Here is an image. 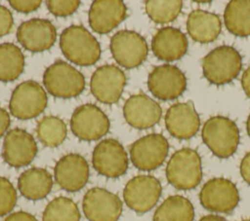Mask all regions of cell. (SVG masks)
Segmentation results:
<instances>
[{
  "mask_svg": "<svg viewBox=\"0 0 250 221\" xmlns=\"http://www.w3.org/2000/svg\"><path fill=\"white\" fill-rule=\"evenodd\" d=\"M60 47L69 61L80 66L93 65L101 56L98 40L81 25L65 28L60 37Z\"/></svg>",
  "mask_w": 250,
  "mask_h": 221,
  "instance_id": "6da1fadb",
  "label": "cell"
},
{
  "mask_svg": "<svg viewBox=\"0 0 250 221\" xmlns=\"http://www.w3.org/2000/svg\"><path fill=\"white\" fill-rule=\"evenodd\" d=\"M150 92L161 100L176 99L187 89V78L184 72L175 65L163 64L153 68L147 78Z\"/></svg>",
  "mask_w": 250,
  "mask_h": 221,
  "instance_id": "7c38bea8",
  "label": "cell"
},
{
  "mask_svg": "<svg viewBox=\"0 0 250 221\" xmlns=\"http://www.w3.org/2000/svg\"><path fill=\"white\" fill-rule=\"evenodd\" d=\"M169 151L167 139L159 133H150L135 141L130 148L133 165L141 170H153L160 166Z\"/></svg>",
  "mask_w": 250,
  "mask_h": 221,
  "instance_id": "30bf717a",
  "label": "cell"
},
{
  "mask_svg": "<svg viewBox=\"0 0 250 221\" xmlns=\"http://www.w3.org/2000/svg\"><path fill=\"white\" fill-rule=\"evenodd\" d=\"M24 56L12 43L0 44V81L12 82L23 71Z\"/></svg>",
  "mask_w": 250,
  "mask_h": 221,
  "instance_id": "4316f807",
  "label": "cell"
},
{
  "mask_svg": "<svg viewBox=\"0 0 250 221\" xmlns=\"http://www.w3.org/2000/svg\"><path fill=\"white\" fill-rule=\"evenodd\" d=\"M242 67L240 54L231 46L223 45L207 54L202 60L204 77L214 85L230 83Z\"/></svg>",
  "mask_w": 250,
  "mask_h": 221,
  "instance_id": "3957f363",
  "label": "cell"
},
{
  "mask_svg": "<svg viewBox=\"0 0 250 221\" xmlns=\"http://www.w3.org/2000/svg\"><path fill=\"white\" fill-rule=\"evenodd\" d=\"M83 212L89 221H117L122 213V202L117 195L95 187L83 198Z\"/></svg>",
  "mask_w": 250,
  "mask_h": 221,
  "instance_id": "5bb4252c",
  "label": "cell"
},
{
  "mask_svg": "<svg viewBox=\"0 0 250 221\" xmlns=\"http://www.w3.org/2000/svg\"><path fill=\"white\" fill-rule=\"evenodd\" d=\"M187 29L194 41L210 43L216 40L221 32V19L214 13L193 10L188 17Z\"/></svg>",
  "mask_w": 250,
  "mask_h": 221,
  "instance_id": "603a6c76",
  "label": "cell"
},
{
  "mask_svg": "<svg viewBox=\"0 0 250 221\" xmlns=\"http://www.w3.org/2000/svg\"><path fill=\"white\" fill-rule=\"evenodd\" d=\"M73 134L81 140H97L109 129L107 116L94 104H84L73 112L70 119Z\"/></svg>",
  "mask_w": 250,
  "mask_h": 221,
  "instance_id": "8fae6325",
  "label": "cell"
},
{
  "mask_svg": "<svg viewBox=\"0 0 250 221\" xmlns=\"http://www.w3.org/2000/svg\"><path fill=\"white\" fill-rule=\"evenodd\" d=\"M18 187L21 194L27 200H41L51 192L53 187L52 175L45 168H28L19 177Z\"/></svg>",
  "mask_w": 250,
  "mask_h": 221,
  "instance_id": "cb8c5ba5",
  "label": "cell"
},
{
  "mask_svg": "<svg viewBox=\"0 0 250 221\" xmlns=\"http://www.w3.org/2000/svg\"><path fill=\"white\" fill-rule=\"evenodd\" d=\"M66 126L62 119L56 116H46L37 125V136L48 147L61 145L66 137Z\"/></svg>",
  "mask_w": 250,
  "mask_h": 221,
  "instance_id": "83f0119b",
  "label": "cell"
},
{
  "mask_svg": "<svg viewBox=\"0 0 250 221\" xmlns=\"http://www.w3.org/2000/svg\"><path fill=\"white\" fill-rule=\"evenodd\" d=\"M13 27V16L9 9L0 5V37L8 34Z\"/></svg>",
  "mask_w": 250,
  "mask_h": 221,
  "instance_id": "836d02e7",
  "label": "cell"
},
{
  "mask_svg": "<svg viewBox=\"0 0 250 221\" xmlns=\"http://www.w3.org/2000/svg\"><path fill=\"white\" fill-rule=\"evenodd\" d=\"M246 129H247V133H248V135L250 136V114H249V116H248V118H247Z\"/></svg>",
  "mask_w": 250,
  "mask_h": 221,
  "instance_id": "ab89813d",
  "label": "cell"
},
{
  "mask_svg": "<svg viewBox=\"0 0 250 221\" xmlns=\"http://www.w3.org/2000/svg\"><path fill=\"white\" fill-rule=\"evenodd\" d=\"M240 174L244 181L250 185V152H248L240 163Z\"/></svg>",
  "mask_w": 250,
  "mask_h": 221,
  "instance_id": "e575fe53",
  "label": "cell"
},
{
  "mask_svg": "<svg viewBox=\"0 0 250 221\" xmlns=\"http://www.w3.org/2000/svg\"><path fill=\"white\" fill-rule=\"evenodd\" d=\"M241 86L245 93L250 97V67L247 68L241 77Z\"/></svg>",
  "mask_w": 250,
  "mask_h": 221,
  "instance_id": "74e56055",
  "label": "cell"
},
{
  "mask_svg": "<svg viewBox=\"0 0 250 221\" xmlns=\"http://www.w3.org/2000/svg\"><path fill=\"white\" fill-rule=\"evenodd\" d=\"M17 203V192L13 184L5 177L0 176V216L12 211Z\"/></svg>",
  "mask_w": 250,
  "mask_h": 221,
  "instance_id": "4dcf8cb0",
  "label": "cell"
},
{
  "mask_svg": "<svg viewBox=\"0 0 250 221\" xmlns=\"http://www.w3.org/2000/svg\"><path fill=\"white\" fill-rule=\"evenodd\" d=\"M10 126V116L8 112L0 107V138L6 132Z\"/></svg>",
  "mask_w": 250,
  "mask_h": 221,
  "instance_id": "8d00e7d4",
  "label": "cell"
},
{
  "mask_svg": "<svg viewBox=\"0 0 250 221\" xmlns=\"http://www.w3.org/2000/svg\"><path fill=\"white\" fill-rule=\"evenodd\" d=\"M241 221H250V219H244V220H241Z\"/></svg>",
  "mask_w": 250,
  "mask_h": 221,
  "instance_id": "60d3db41",
  "label": "cell"
},
{
  "mask_svg": "<svg viewBox=\"0 0 250 221\" xmlns=\"http://www.w3.org/2000/svg\"><path fill=\"white\" fill-rule=\"evenodd\" d=\"M43 83L46 90L59 98L75 97L85 88L82 73L62 60L54 62L45 70Z\"/></svg>",
  "mask_w": 250,
  "mask_h": 221,
  "instance_id": "5b68a950",
  "label": "cell"
},
{
  "mask_svg": "<svg viewBox=\"0 0 250 221\" xmlns=\"http://www.w3.org/2000/svg\"><path fill=\"white\" fill-rule=\"evenodd\" d=\"M49 11L57 17H66L73 14L80 5L78 0H48L46 2Z\"/></svg>",
  "mask_w": 250,
  "mask_h": 221,
  "instance_id": "1f68e13d",
  "label": "cell"
},
{
  "mask_svg": "<svg viewBox=\"0 0 250 221\" xmlns=\"http://www.w3.org/2000/svg\"><path fill=\"white\" fill-rule=\"evenodd\" d=\"M125 85L126 76L124 72L112 64L97 68L90 82L93 95L99 101L106 104H112L119 100Z\"/></svg>",
  "mask_w": 250,
  "mask_h": 221,
  "instance_id": "9a60e30c",
  "label": "cell"
},
{
  "mask_svg": "<svg viewBox=\"0 0 250 221\" xmlns=\"http://www.w3.org/2000/svg\"><path fill=\"white\" fill-rule=\"evenodd\" d=\"M42 219L43 221H80V212L71 199L58 197L47 204Z\"/></svg>",
  "mask_w": 250,
  "mask_h": 221,
  "instance_id": "f1b7e54d",
  "label": "cell"
},
{
  "mask_svg": "<svg viewBox=\"0 0 250 221\" xmlns=\"http://www.w3.org/2000/svg\"><path fill=\"white\" fill-rule=\"evenodd\" d=\"M168 182L179 190L195 188L202 178L201 159L198 153L190 148L176 151L166 166Z\"/></svg>",
  "mask_w": 250,
  "mask_h": 221,
  "instance_id": "277c9868",
  "label": "cell"
},
{
  "mask_svg": "<svg viewBox=\"0 0 250 221\" xmlns=\"http://www.w3.org/2000/svg\"><path fill=\"white\" fill-rule=\"evenodd\" d=\"M161 184L152 175H138L126 184L123 198L126 204L138 213L150 210L161 196Z\"/></svg>",
  "mask_w": 250,
  "mask_h": 221,
  "instance_id": "9c48e42d",
  "label": "cell"
},
{
  "mask_svg": "<svg viewBox=\"0 0 250 221\" xmlns=\"http://www.w3.org/2000/svg\"><path fill=\"white\" fill-rule=\"evenodd\" d=\"M37 153L33 136L22 129H13L5 136L2 156L11 166L21 167L32 162Z\"/></svg>",
  "mask_w": 250,
  "mask_h": 221,
  "instance_id": "e0dca14e",
  "label": "cell"
},
{
  "mask_svg": "<svg viewBox=\"0 0 250 221\" xmlns=\"http://www.w3.org/2000/svg\"><path fill=\"white\" fill-rule=\"evenodd\" d=\"M94 168L105 177L116 178L123 175L128 168V156L117 140L108 138L101 141L92 156Z\"/></svg>",
  "mask_w": 250,
  "mask_h": 221,
  "instance_id": "4fadbf2b",
  "label": "cell"
},
{
  "mask_svg": "<svg viewBox=\"0 0 250 221\" xmlns=\"http://www.w3.org/2000/svg\"><path fill=\"white\" fill-rule=\"evenodd\" d=\"M200 203L213 212L229 213L239 203L236 186L230 180L216 177L208 180L199 193Z\"/></svg>",
  "mask_w": 250,
  "mask_h": 221,
  "instance_id": "ba28073f",
  "label": "cell"
},
{
  "mask_svg": "<svg viewBox=\"0 0 250 221\" xmlns=\"http://www.w3.org/2000/svg\"><path fill=\"white\" fill-rule=\"evenodd\" d=\"M165 125L169 133L179 139H188L199 129V116L191 101L173 104L166 112Z\"/></svg>",
  "mask_w": 250,
  "mask_h": 221,
  "instance_id": "ffe728a7",
  "label": "cell"
},
{
  "mask_svg": "<svg viewBox=\"0 0 250 221\" xmlns=\"http://www.w3.org/2000/svg\"><path fill=\"white\" fill-rule=\"evenodd\" d=\"M194 209L187 198L174 195L168 197L157 207L153 221H193Z\"/></svg>",
  "mask_w": 250,
  "mask_h": 221,
  "instance_id": "484cf974",
  "label": "cell"
},
{
  "mask_svg": "<svg viewBox=\"0 0 250 221\" xmlns=\"http://www.w3.org/2000/svg\"><path fill=\"white\" fill-rule=\"evenodd\" d=\"M181 0H148L146 1V12L156 23H166L174 20L182 11Z\"/></svg>",
  "mask_w": 250,
  "mask_h": 221,
  "instance_id": "f546056e",
  "label": "cell"
},
{
  "mask_svg": "<svg viewBox=\"0 0 250 221\" xmlns=\"http://www.w3.org/2000/svg\"><path fill=\"white\" fill-rule=\"evenodd\" d=\"M17 38L25 50L32 53H41L49 50L54 45L57 31L50 20L31 18L23 21L19 26Z\"/></svg>",
  "mask_w": 250,
  "mask_h": 221,
  "instance_id": "2e32d148",
  "label": "cell"
},
{
  "mask_svg": "<svg viewBox=\"0 0 250 221\" xmlns=\"http://www.w3.org/2000/svg\"><path fill=\"white\" fill-rule=\"evenodd\" d=\"M202 140L217 157L229 158L236 151L239 130L235 123L224 116L209 118L203 125Z\"/></svg>",
  "mask_w": 250,
  "mask_h": 221,
  "instance_id": "7a4b0ae2",
  "label": "cell"
},
{
  "mask_svg": "<svg viewBox=\"0 0 250 221\" xmlns=\"http://www.w3.org/2000/svg\"><path fill=\"white\" fill-rule=\"evenodd\" d=\"M109 48L115 61L122 67L131 69L141 65L147 55L145 38L133 30H120L110 39Z\"/></svg>",
  "mask_w": 250,
  "mask_h": 221,
  "instance_id": "8992f818",
  "label": "cell"
},
{
  "mask_svg": "<svg viewBox=\"0 0 250 221\" xmlns=\"http://www.w3.org/2000/svg\"><path fill=\"white\" fill-rule=\"evenodd\" d=\"M47 106V94L43 87L34 81H24L14 90L9 108L12 115L21 120L32 119Z\"/></svg>",
  "mask_w": 250,
  "mask_h": 221,
  "instance_id": "52a82bcc",
  "label": "cell"
},
{
  "mask_svg": "<svg viewBox=\"0 0 250 221\" xmlns=\"http://www.w3.org/2000/svg\"><path fill=\"white\" fill-rule=\"evenodd\" d=\"M54 173L56 182L62 189L77 192L88 182L89 165L81 155L70 153L57 162Z\"/></svg>",
  "mask_w": 250,
  "mask_h": 221,
  "instance_id": "ac0fdd59",
  "label": "cell"
},
{
  "mask_svg": "<svg viewBox=\"0 0 250 221\" xmlns=\"http://www.w3.org/2000/svg\"><path fill=\"white\" fill-rule=\"evenodd\" d=\"M198 221H227L224 217L216 214H209L201 217Z\"/></svg>",
  "mask_w": 250,
  "mask_h": 221,
  "instance_id": "f35d334b",
  "label": "cell"
},
{
  "mask_svg": "<svg viewBox=\"0 0 250 221\" xmlns=\"http://www.w3.org/2000/svg\"><path fill=\"white\" fill-rule=\"evenodd\" d=\"M224 20L228 30L235 36H250V0H232L228 3Z\"/></svg>",
  "mask_w": 250,
  "mask_h": 221,
  "instance_id": "d4e9b609",
  "label": "cell"
},
{
  "mask_svg": "<svg viewBox=\"0 0 250 221\" xmlns=\"http://www.w3.org/2000/svg\"><path fill=\"white\" fill-rule=\"evenodd\" d=\"M123 114L126 122L133 128L145 129L156 125L162 115L159 104L144 93L130 96L124 103Z\"/></svg>",
  "mask_w": 250,
  "mask_h": 221,
  "instance_id": "d6986e66",
  "label": "cell"
},
{
  "mask_svg": "<svg viewBox=\"0 0 250 221\" xmlns=\"http://www.w3.org/2000/svg\"><path fill=\"white\" fill-rule=\"evenodd\" d=\"M4 221H37V219L28 212L17 211L8 215Z\"/></svg>",
  "mask_w": 250,
  "mask_h": 221,
  "instance_id": "d590c367",
  "label": "cell"
},
{
  "mask_svg": "<svg viewBox=\"0 0 250 221\" xmlns=\"http://www.w3.org/2000/svg\"><path fill=\"white\" fill-rule=\"evenodd\" d=\"M188 39L178 28L166 26L153 36L151 49L154 55L165 61H174L183 57L188 51Z\"/></svg>",
  "mask_w": 250,
  "mask_h": 221,
  "instance_id": "7402d4cb",
  "label": "cell"
},
{
  "mask_svg": "<svg viewBox=\"0 0 250 221\" xmlns=\"http://www.w3.org/2000/svg\"><path fill=\"white\" fill-rule=\"evenodd\" d=\"M10 5L18 12L21 13H30L37 10L42 1L40 0H11L9 1Z\"/></svg>",
  "mask_w": 250,
  "mask_h": 221,
  "instance_id": "d6a6232c",
  "label": "cell"
},
{
  "mask_svg": "<svg viewBox=\"0 0 250 221\" xmlns=\"http://www.w3.org/2000/svg\"><path fill=\"white\" fill-rule=\"evenodd\" d=\"M127 7L120 0H96L89 11V24L100 34L110 32L126 18Z\"/></svg>",
  "mask_w": 250,
  "mask_h": 221,
  "instance_id": "44dd1931",
  "label": "cell"
}]
</instances>
